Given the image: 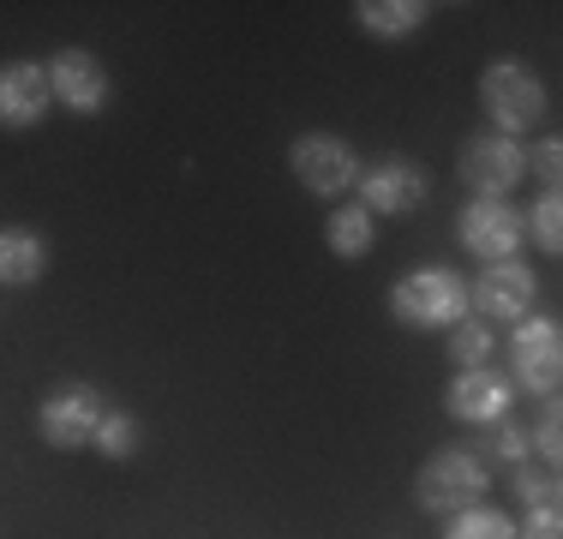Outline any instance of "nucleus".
Masks as SVG:
<instances>
[{
    "label": "nucleus",
    "mask_w": 563,
    "mask_h": 539,
    "mask_svg": "<svg viewBox=\"0 0 563 539\" xmlns=\"http://www.w3.org/2000/svg\"><path fill=\"white\" fill-rule=\"evenodd\" d=\"M390 318L401 330H450V323L474 318L467 312V276L450 264H420L396 276L390 288Z\"/></svg>",
    "instance_id": "1"
},
{
    "label": "nucleus",
    "mask_w": 563,
    "mask_h": 539,
    "mask_svg": "<svg viewBox=\"0 0 563 539\" xmlns=\"http://www.w3.org/2000/svg\"><path fill=\"white\" fill-rule=\"evenodd\" d=\"M479 102H486V114H492V132H504V139H521L528 127L545 120V85L528 61H516V54H498V61L479 73Z\"/></svg>",
    "instance_id": "2"
},
{
    "label": "nucleus",
    "mask_w": 563,
    "mask_h": 539,
    "mask_svg": "<svg viewBox=\"0 0 563 539\" xmlns=\"http://www.w3.org/2000/svg\"><path fill=\"white\" fill-rule=\"evenodd\" d=\"M492 492V468L479 462L474 450H438L420 462V474H413V504L426 509V516H455V509H474L486 504Z\"/></svg>",
    "instance_id": "3"
},
{
    "label": "nucleus",
    "mask_w": 563,
    "mask_h": 539,
    "mask_svg": "<svg viewBox=\"0 0 563 539\" xmlns=\"http://www.w3.org/2000/svg\"><path fill=\"white\" fill-rule=\"evenodd\" d=\"M102 414H109V396H102L97 384H85V377H66V384H55L43 396V408H36V431H43L48 450H90Z\"/></svg>",
    "instance_id": "4"
},
{
    "label": "nucleus",
    "mask_w": 563,
    "mask_h": 539,
    "mask_svg": "<svg viewBox=\"0 0 563 539\" xmlns=\"http://www.w3.org/2000/svg\"><path fill=\"white\" fill-rule=\"evenodd\" d=\"M509 384L528 396H558L563 384V330L552 312H528L509 336Z\"/></svg>",
    "instance_id": "5"
},
{
    "label": "nucleus",
    "mask_w": 563,
    "mask_h": 539,
    "mask_svg": "<svg viewBox=\"0 0 563 539\" xmlns=\"http://www.w3.org/2000/svg\"><path fill=\"white\" fill-rule=\"evenodd\" d=\"M288 174L312 198H342L360 186V156L347 139H336V132H300V139L288 144Z\"/></svg>",
    "instance_id": "6"
},
{
    "label": "nucleus",
    "mask_w": 563,
    "mask_h": 539,
    "mask_svg": "<svg viewBox=\"0 0 563 539\" xmlns=\"http://www.w3.org/2000/svg\"><path fill=\"white\" fill-rule=\"evenodd\" d=\"M455 174L474 198H509L521 180H528V162H521V139H504V132H474L455 151Z\"/></svg>",
    "instance_id": "7"
},
{
    "label": "nucleus",
    "mask_w": 563,
    "mask_h": 539,
    "mask_svg": "<svg viewBox=\"0 0 563 539\" xmlns=\"http://www.w3.org/2000/svg\"><path fill=\"white\" fill-rule=\"evenodd\" d=\"M540 300V276H533L521 258L504 264H479V276L467 282V312L479 323H521Z\"/></svg>",
    "instance_id": "8"
},
{
    "label": "nucleus",
    "mask_w": 563,
    "mask_h": 539,
    "mask_svg": "<svg viewBox=\"0 0 563 539\" xmlns=\"http://www.w3.org/2000/svg\"><path fill=\"white\" fill-rule=\"evenodd\" d=\"M455 240L462 252H474L479 264H504L521 252L528 228H521V210L509 198H467L462 216H455Z\"/></svg>",
    "instance_id": "9"
},
{
    "label": "nucleus",
    "mask_w": 563,
    "mask_h": 539,
    "mask_svg": "<svg viewBox=\"0 0 563 539\" xmlns=\"http://www.w3.org/2000/svg\"><path fill=\"white\" fill-rule=\"evenodd\" d=\"M432 198V168L413 156H384L372 168H360V205L372 216H408Z\"/></svg>",
    "instance_id": "10"
},
{
    "label": "nucleus",
    "mask_w": 563,
    "mask_h": 539,
    "mask_svg": "<svg viewBox=\"0 0 563 539\" xmlns=\"http://www.w3.org/2000/svg\"><path fill=\"white\" fill-rule=\"evenodd\" d=\"M516 408V384H509L504 366H474V372H455L444 389V414L455 426H498L504 414Z\"/></svg>",
    "instance_id": "11"
},
{
    "label": "nucleus",
    "mask_w": 563,
    "mask_h": 539,
    "mask_svg": "<svg viewBox=\"0 0 563 539\" xmlns=\"http://www.w3.org/2000/svg\"><path fill=\"white\" fill-rule=\"evenodd\" d=\"M48 90H55V102L60 108H73V114H102L114 97V85H109V66L97 61L90 48H60V54H48Z\"/></svg>",
    "instance_id": "12"
},
{
    "label": "nucleus",
    "mask_w": 563,
    "mask_h": 539,
    "mask_svg": "<svg viewBox=\"0 0 563 539\" xmlns=\"http://www.w3.org/2000/svg\"><path fill=\"white\" fill-rule=\"evenodd\" d=\"M48 66L43 61H7L0 66V132H31L48 120Z\"/></svg>",
    "instance_id": "13"
},
{
    "label": "nucleus",
    "mask_w": 563,
    "mask_h": 539,
    "mask_svg": "<svg viewBox=\"0 0 563 539\" xmlns=\"http://www.w3.org/2000/svg\"><path fill=\"white\" fill-rule=\"evenodd\" d=\"M48 240L36 228H0V288H36L48 276Z\"/></svg>",
    "instance_id": "14"
},
{
    "label": "nucleus",
    "mask_w": 563,
    "mask_h": 539,
    "mask_svg": "<svg viewBox=\"0 0 563 539\" xmlns=\"http://www.w3.org/2000/svg\"><path fill=\"white\" fill-rule=\"evenodd\" d=\"M426 19H432V0H360L354 7V24L378 43H401V36L426 31Z\"/></svg>",
    "instance_id": "15"
},
{
    "label": "nucleus",
    "mask_w": 563,
    "mask_h": 539,
    "mask_svg": "<svg viewBox=\"0 0 563 539\" xmlns=\"http://www.w3.org/2000/svg\"><path fill=\"white\" fill-rule=\"evenodd\" d=\"M372 240H378V216H372L366 205H336L330 210V222H324V246L336 252V258H366L372 252Z\"/></svg>",
    "instance_id": "16"
},
{
    "label": "nucleus",
    "mask_w": 563,
    "mask_h": 539,
    "mask_svg": "<svg viewBox=\"0 0 563 539\" xmlns=\"http://www.w3.org/2000/svg\"><path fill=\"white\" fill-rule=\"evenodd\" d=\"M90 450H97L102 462H132V455L144 450V420L132 408H109L97 426V438H90Z\"/></svg>",
    "instance_id": "17"
},
{
    "label": "nucleus",
    "mask_w": 563,
    "mask_h": 539,
    "mask_svg": "<svg viewBox=\"0 0 563 539\" xmlns=\"http://www.w3.org/2000/svg\"><path fill=\"white\" fill-rule=\"evenodd\" d=\"M444 354L455 360V372L492 366V354H498V336H492V323L462 318V323H450V348H444Z\"/></svg>",
    "instance_id": "18"
},
{
    "label": "nucleus",
    "mask_w": 563,
    "mask_h": 539,
    "mask_svg": "<svg viewBox=\"0 0 563 539\" xmlns=\"http://www.w3.org/2000/svg\"><path fill=\"white\" fill-rule=\"evenodd\" d=\"M444 539H516V516L498 504H474V509H455Z\"/></svg>",
    "instance_id": "19"
},
{
    "label": "nucleus",
    "mask_w": 563,
    "mask_h": 539,
    "mask_svg": "<svg viewBox=\"0 0 563 539\" xmlns=\"http://www.w3.org/2000/svg\"><path fill=\"white\" fill-rule=\"evenodd\" d=\"M479 462H504V468H521V462H533V450H528V426L516 420V414H504L498 426H486V450H479Z\"/></svg>",
    "instance_id": "20"
},
{
    "label": "nucleus",
    "mask_w": 563,
    "mask_h": 539,
    "mask_svg": "<svg viewBox=\"0 0 563 539\" xmlns=\"http://www.w3.org/2000/svg\"><path fill=\"white\" fill-rule=\"evenodd\" d=\"M528 450H533L540 468L558 474V462H563V408H558V396H540V420H533V431H528Z\"/></svg>",
    "instance_id": "21"
},
{
    "label": "nucleus",
    "mask_w": 563,
    "mask_h": 539,
    "mask_svg": "<svg viewBox=\"0 0 563 539\" xmlns=\"http://www.w3.org/2000/svg\"><path fill=\"white\" fill-rule=\"evenodd\" d=\"M509 492H516L521 509H545V504H558V474L540 462H521V468H509Z\"/></svg>",
    "instance_id": "22"
},
{
    "label": "nucleus",
    "mask_w": 563,
    "mask_h": 539,
    "mask_svg": "<svg viewBox=\"0 0 563 539\" xmlns=\"http://www.w3.org/2000/svg\"><path fill=\"white\" fill-rule=\"evenodd\" d=\"M521 228L533 234V246H540V252H563V198L540 193V198H533V210L521 216Z\"/></svg>",
    "instance_id": "23"
},
{
    "label": "nucleus",
    "mask_w": 563,
    "mask_h": 539,
    "mask_svg": "<svg viewBox=\"0 0 563 539\" xmlns=\"http://www.w3.org/2000/svg\"><path fill=\"white\" fill-rule=\"evenodd\" d=\"M521 162H528V174L545 186V193H558V180H563V144H558V139L521 144Z\"/></svg>",
    "instance_id": "24"
},
{
    "label": "nucleus",
    "mask_w": 563,
    "mask_h": 539,
    "mask_svg": "<svg viewBox=\"0 0 563 539\" xmlns=\"http://www.w3.org/2000/svg\"><path fill=\"white\" fill-rule=\"evenodd\" d=\"M516 539H563V516H558V504H545V509H521Z\"/></svg>",
    "instance_id": "25"
}]
</instances>
